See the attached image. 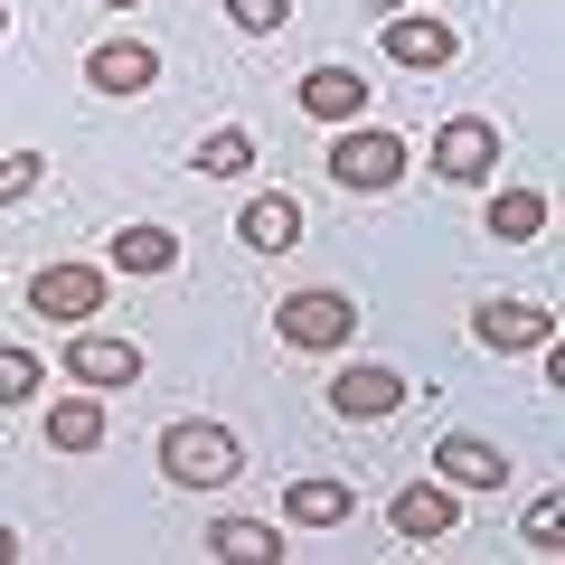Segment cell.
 Returning <instances> with one entry per match:
<instances>
[{
  "mask_svg": "<svg viewBox=\"0 0 565 565\" xmlns=\"http://www.w3.org/2000/svg\"><path fill=\"white\" fill-rule=\"evenodd\" d=\"M471 340L500 349V359H509V349H546V340H556V311H546V302H481V311H471Z\"/></svg>",
  "mask_w": 565,
  "mask_h": 565,
  "instance_id": "12",
  "label": "cell"
},
{
  "mask_svg": "<svg viewBox=\"0 0 565 565\" xmlns=\"http://www.w3.org/2000/svg\"><path fill=\"white\" fill-rule=\"evenodd\" d=\"M226 20H236V39H274L292 20V0H226Z\"/></svg>",
  "mask_w": 565,
  "mask_h": 565,
  "instance_id": "22",
  "label": "cell"
},
{
  "mask_svg": "<svg viewBox=\"0 0 565 565\" xmlns=\"http://www.w3.org/2000/svg\"><path fill=\"white\" fill-rule=\"evenodd\" d=\"M274 330H282V349H349L359 340V302L330 292V282H311V292H282Z\"/></svg>",
  "mask_w": 565,
  "mask_h": 565,
  "instance_id": "4",
  "label": "cell"
},
{
  "mask_svg": "<svg viewBox=\"0 0 565 565\" xmlns=\"http://www.w3.org/2000/svg\"><path fill=\"white\" fill-rule=\"evenodd\" d=\"M39 180H47V161H39V151H10V161H0V207L39 199Z\"/></svg>",
  "mask_w": 565,
  "mask_h": 565,
  "instance_id": "23",
  "label": "cell"
},
{
  "mask_svg": "<svg viewBox=\"0 0 565 565\" xmlns=\"http://www.w3.org/2000/svg\"><path fill=\"white\" fill-rule=\"evenodd\" d=\"M161 481L226 490V481H245V444L226 424H207V415H180V424H161Z\"/></svg>",
  "mask_w": 565,
  "mask_h": 565,
  "instance_id": "1",
  "label": "cell"
},
{
  "mask_svg": "<svg viewBox=\"0 0 565 565\" xmlns=\"http://www.w3.org/2000/svg\"><path fill=\"white\" fill-rule=\"evenodd\" d=\"M396 405H405V377H396V367H377V359H359V367L330 377V415H340V424H386Z\"/></svg>",
  "mask_w": 565,
  "mask_h": 565,
  "instance_id": "10",
  "label": "cell"
},
{
  "mask_svg": "<svg viewBox=\"0 0 565 565\" xmlns=\"http://www.w3.org/2000/svg\"><path fill=\"white\" fill-rule=\"evenodd\" d=\"M481 226H490L500 245H537V236H546V199H537V189H490Z\"/></svg>",
  "mask_w": 565,
  "mask_h": 565,
  "instance_id": "16",
  "label": "cell"
},
{
  "mask_svg": "<svg viewBox=\"0 0 565 565\" xmlns=\"http://www.w3.org/2000/svg\"><path fill=\"white\" fill-rule=\"evenodd\" d=\"M490 170H500V122H490V114H452L444 132H434V180L490 189Z\"/></svg>",
  "mask_w": 565,
  "mask_h": 565,
  "instance_id": "5",
  "label": "cell"
},
{
  "mask_svg": "<svg viewBox=\"0 0 565 565\" xmlns=\"http://www.w3.org/2000/svg\"><path fill=\"white\" fill-rule=\"evenodd\" d=\"M104 264H114V274H170V264H180V236H170V226H122V236L104 245Z\"/></svg>",
  "mask_w": 565,
  "mask_h": 565,
  "instance_id": "18",
  "label": "cell"
},
{
  "mask_svg": "<svg viewBox=\"0 0 565 565\" xmlns=\"http://www.w3.org/2000/svg\"><path fill=\"white\" fill-rule=\"evenodd\" d=\"M29 311L39 321H95L104 311V264H39L29 274Z\"/></svg>",
  "mask_w": 565,
  "mask_h": 565,
  "instance_id": "7",
  "label": "cell"
},
{
  "mask_svg": "<svg viewBox=\"0 0 565 565\" xmlns=\"http://www.w3.org/2000/svg\"><path fill=\"white\" fill-rule=\"evenodd\" d=\"M434 471H444L452 490H500L509 481V452L481 444V434H444V444H434Z\"/></svg>",
  "mask_w": 565,
  "mask_h": 565,
  "instance_id": "14",
  "label": "cell"
},
{
  "mask_svg": "<svg viewBox=\"0 0 565 565\" xmlns=\"http://www.w3.org/2000/svg\"><path fill=\"white\" fill-rule=\"evenodd\" d=\"M349 509H359L349 481H292V490H282V519H292V527H340Z\"/></svg>",
  "mask_w": 565,
  "mask_h": 565,
  "instance_id": "19",
  "label": "cell"
},
{
  "mask_svg": "<svg viewBox=\"0 0 565 565\" xmlns=\"http://www.w3.org/2000/svg\"><path fill=\"white\" fill-rule=\"evenodd\" d=\"M292 104H302L311 122H330V132H340V122H367V76H359V66H340V57H321Z\"/></svg>",
  "mask_w": 565,
  "mask_h": 565,
  "instance_id": "11",
  "label": "cell"
},
{
  "mask_svg": "<svg viewBox=\"0 0 565 565\" xmlns=\"http://www.w3.org/2000/svg\"><path fill=\"white\" fill-rule=\"evenodd\" d=\"M386 527H396L405 546H444L452 527H462V500H452V481H405L396 500H386Z\"/></svg>",
  "mask_w": 565,
  "mask_h": 565,
  "instance_id": "9",
  "label": "cell"
},
{
  "mask_svg": "<svg viewBox=\"0 0 565 565\" xmlns=\"http://www.w3.org/2000/svg\"><path fill=\"white\" fill-rule=\"evenodd\" d=\"M57 367H66V386H95V396H114V386H141V340H122V330H66V349H57Z\"/></svg>",
  "mask_w": 565,
  "mask_h": 565,
  "instance_id": "3",
  "label": "cell"
},
{
  "mask_svg": "<svg viewBox=\"0 0 565 565\" xmlns=\"http://www.w3.org/2000/svg\"><path fill=\"white\" fill-rule=\"evenodd\" d=\"M0 39H10V0H0Z\"/></svg>",
  "mask_w": 565,
  "mask_h": 565,
  "instance_id": "26",
  "label": "cell"
},
{
  "mask_svg": "<svg viewBox=\"0 0 565 565\" xmlns=\"http://www.w3.org/2000/svg\"><path fill=\"white\" fill-rule=\"evenodd\" d=\"M207 556H226V565H274V556H282V527H264V519H207Z\"/></svg>",
  "mask_w": 565,
  "mask_h": 565,
  "instance_id": "17",
  "label": "cell"
},
{
  "mask_svg": "<svg viewBox=\"0 0 565 565\" xmlns=\"http://www.w3.org/2000/svg\"><path fill=\"white\" fill-rule=\"evenodd\" d=\"M236 245H255V255H292V245H302V207L282 199V189L245 199V207H236Z\"/></svg>",
  "mask_w": 565,
  "mask_h": 565,
  "instance_id": "13",
  "label": "cell"
},
{
  "mask_svg": "<svg viewBox=\"0 0 565 565\" xmlns=\"http://www.w3.org/2000/svg\"><path fill=\"white\" fill-rule=\"evenodd\" d=\"M199 170L207 180H245V170H255V132H245V122H217V132L199 141Z\"/></svg>",
  "mask_w": 565,
  "mask_h": 565,
  "instance_id": "20",
  "label": "cell"
},
{
  "mask_svg": "<svg viewBox=\"0 0 565 565\" xmlns=\"http://www.w3.org/2000/svg\"><path fill=\"white\" fill-rule=\"evenodd\" d=\"M95 444H104V396L95 386L47 405V452H95Z\"/></svg>",
  "mask_w": 565,
  "mask_h": 565,
  "instance_id": "15",
  "label": "cell"
},
{
  "mask_svg": "<svg viewBox=\"0 0 565 565\" xmlns=\"http://www.w3.org/2000/svg\"><path fill=\"white\" fill-rule=\"evenodd\" d=\"M47 386V367H39V349H20V340H0V415L10 405H29Z\"/></svg>",
  "mask_w": 565,
  "mask_h": 565,
  "instance_id": "21",
  "label": "cell"
},
{
  "mask_svg": "<svg viewBox=\"0 0 565 565\" xmlns=\"http://www.w3.org/2000/svg\"><path fill=\"white\" fill-rule=\"evenodd\" d=\"M85 85H95V95H151V85H161V47L151 39H95L85 47Z\"/></svg>",
  "mask_w": 565,
  "mask_h": 565,
  "instance_id": "8",
  "label": "cell"
},
{
  "mask_svg": "<svg viewBox=\"0 0 565 565\" xmlns=\"http://www.w3.org/2000/svg\"><path fill=\"white\" fill-rule=\"evenodd\" d=\"M377 47H386V66H415V76H434V66L462 57V29L434 20V10H396V20L377 29Z\"/></svg>",
  "mask_w": 565,
  "mask_h": 565,
  "instance_id": "6",
  "label": "cell"
},
{
  "mask_svg": "<svg viewBox=\"0 0 565 565\" xmlns=\"http://www.w3.org/2000/svg\"><path fill=\"white\" fill-rule=\"evenodd\" d=\"M104 10H141V0H104Z\"/></svg>",
  "mask_w": 565,
  "mask_h": 565,
  "instance_id": "27",
  "label": "cell"
},
{
  "mask_svg": "<svg viewBox=\"0 0 565 565\" xmlns=\"http://www.w3.org/2000/svg\"><path fill=\"white\" fill-rule=\"evenodd\" d=\"M527 546H537V556H556V500L527 509Z\"/></svg>",
  "mask_w": 565,
  "mask_h": 565,
  "instance_id": "24",
  "label": "cell"
},
{
  "mask_svg": "<svg viewBox=\"0 0 565 565\" xmlns=\"http://www.w3.org/2000/svg\"><path fill=\"white\" fill-rule=\"evenodd\" d=\"M330 180L349 189V199H386V189L405 180V141L386 132V122H340V132H330Z\"/></svg>",
  "mask_w": 565,
  "mask_h": 565,
  "instance_id": "2",
  "label": "cell"
},
{
  "mask_svg": "<svg viewBox=\"0 0 565 565\" xmlns=\"http://www.w3.org/2000/svg\"><path fill=\"white\" fill-rule=\"evenodd\" d=\"M10 556H20V527H10V519H0V565H10Z\"/></svg>",
  "mask_w": 565,
  "mask_h": 565,
  "instance_id": "25",
  "label": "cell"
}]
</instances>
